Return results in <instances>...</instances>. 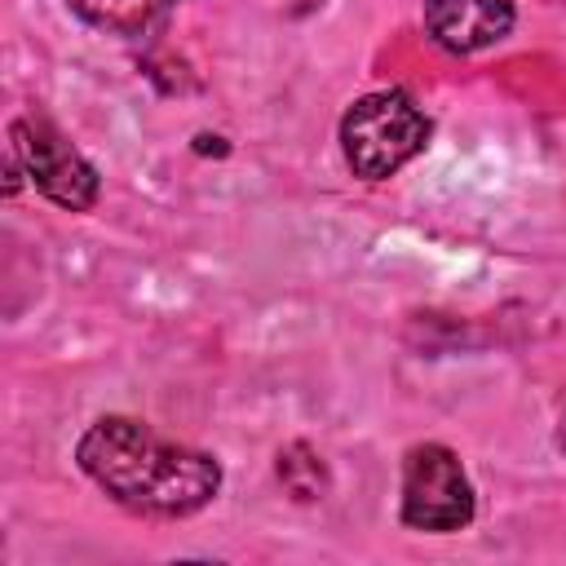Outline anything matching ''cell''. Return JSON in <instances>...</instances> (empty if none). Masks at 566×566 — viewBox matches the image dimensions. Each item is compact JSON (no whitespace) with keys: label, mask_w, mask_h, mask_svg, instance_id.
<instances>
[{"label":"cell","mask_w":566,"mask_h":566,"mask_svg":"<svg viewBox=\"0 0 566 566\" xmlns=\"http://www.w3.org/2000/svg\"><path fill=\"white\" fill-rule=\"evenodd\" d=\"M80 469L128 513L190 517L221 491V464L133 416H102L75 442Z\"/></svg>","instance_id":"1"},{"label":"cell","mask_w":566,"mask_h":566,"mask_svg":"<svg viewBox=\"0 0 566 566\" xmlns=\"http://www.w3.org/2000/svg\"><path fill=\"white\" fill-rule=\"evenodd\" d=\"M429 142V119L424 111L398 93H367L340 115V150L354 177L363 181H385L394 177L407 159H416Z\"/></svg>","instance_id":"2"},{"label":"cell","mask_w":566,"mask_h":566,"mask_svg":"<svg viewBox=\"0 0 566 566\" xmlns=\"http://www.w3.org/2000/svg\"><path fill=\"white\" fill-rule=\"evenodd\" d=\"M473 486L460 455L442 442H420L402 460V522L411 531L451 535L473 522Z\"/></svg>","instance_id":"3"},{"label":"cell","mask_w":566,"mask_h":566,"mask_svg":"<svg viewBox=\"0 0 566 566\" xmlns=\"http://www.w3.org/2000/svg\"><path fill=\"white\" fill-rule=\"evenodd\" d=\"M9 150L22 159L31 186L66 212H88L97 203V168L40 115H22L9 124Z\"/></svg>","instance_id":"4"},{"label":"cell","mask_w":566,"mask_h":566,"mask_svg":"<svg viewBox=\"0 0 566 566\" xmlns=\"http://www.w3.org/2000/svg\"><path fill=\"white\" fill-rule=\"evenodd\" d=\"M424 31L447 53H478L513 31L509 0H424Z\"/></svg>","instance_id":"5"},{"label":"cell","mask_w":566,"mask_h":566,"mask_svg":"<svg viewBox=\"0 0 566 566\" xmlns=\"http://www.w3.org/2000/svg\"><path fill=\"white\" fill-rule=\"evenodd\" d=\"M66 4L93 31L137 40V35H150L181 0H66Z\"/></svg>","instance_id":"6"},{"label":"cell","mask_w":566,"mask_h":566,"mask_svg":"<svg viewBox=\"0 0 566 566\" xmlns=\"http://www.w3.org/2000/svg\"><path fill=\"white\" fill-rule=\"evenodd\" d=\"M279 482L296 500H318L327 491V469H323V460L305 442H292V447L279 451Z\"/></svg>","instance_id":"7"},{"label":"cell","mask_w":566,"mask_h":566,"mask_svg":"<svg viewBox=\"0 0 566 566\" xmlns=\"http://www.w3.org/2000/svg\"><path fill=\"white\" fill-rule=\"evenodd\" d=\"M557 447L566 451V420H562V429H557Z\"/></svg>","instance_id":"8"}]
</instances>
